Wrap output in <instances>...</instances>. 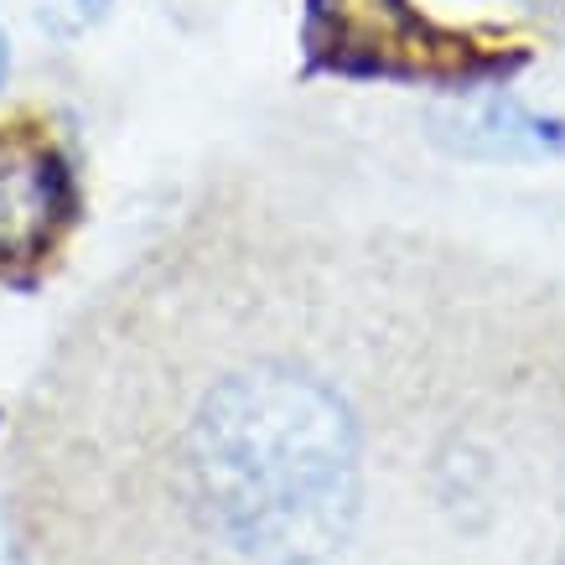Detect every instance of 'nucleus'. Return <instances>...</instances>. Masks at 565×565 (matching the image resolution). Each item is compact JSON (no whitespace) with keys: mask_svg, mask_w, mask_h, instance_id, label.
<instances>
[{"mask_svg":"<svg viewBox=\"0 0 565 565\" xmlns=\"http://www.w3.org/2000/svg\"><path fill=\"white\" fill-rule=\"evenodd\" d=\"M0 63H6V47H0Z\"/></svg>","mask_w":565,"mask_h":565,"instance_id":"nucleus-4","label":"nucleus"},{"mask_svg":"<svg viewBox=\"0 0 565 565\" xmlns=\"http://www.w3.org/2000/svg\"><path fill=\"white\" fill-rule=\"evenodd\" d=\"M451 140L478 156H545L561 146V130L530 115L509 94H488V99L451 115Z\"/></svg>","mask_w":565,"mask_h":565,"instance_id":"nucleus-3","label":"nucleus"},{"mask_svg":"<svg viewBox=\"0 0 565 565\" xmlns=\"http://www.w3.org/2000/svg\"><path fill=\"white\" fill-rule=\"evenodd\" d=\"M198 503L255 565H322L359 514V430L322 379L280 363L228 374L188 430Z\"/></svg>","mask_w":565,"mask_h":565,"instance_id":"nucleus-1","label":"nucleus"},{"mask_svg":"<svg viewBox=\"0 0 565 565\" xmlns=\"http://www.w3.org/2000/svg\"><path fill=\"white\" fill-rule=\"evenodd\" d=\"M63 213V172L32 140H0V255L26 259Z\"/></svg>","mask_w":565,"mask_h":565,"instance_id":"nucleus-2","label":"nucleus"}]
</instances>
